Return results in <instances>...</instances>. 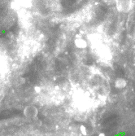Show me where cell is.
<instances>
[{"instance_id": "cell-8", "label": "cell", "mask_w": 135, "mask_h": 136, "mask_svg": "<svg viewBox=\"0 0 135 136\" xmlns=\"http://www.w3.org/2000/svg\"><path fill=\"white\" fill-rule=\"evenodd\" d=\"M134 38H135V36H134Z\"/></svg>"}, {"instance_id": "cell-4", "label": "cell", "mask_w": 135, "mask_h": 136, "mask_svg": "<svg viewBox=\"0 0 135 136\" xmlns=\"http://www.w3.org/2000/svg\"><path fill=\"white\" fill-rule=\"evenodd\" d=\"M127 86V81L124 78H117L115 81V87L117 89H123Z\"/></svg>"}, {"instance_id": "cell-3", "label": "cell", "mask_w": 135, "mask_h": 136, "mask_svg": "<svg viewBox=\"0 0 135 136\" xmlns=\"http://www.w3.org/2000/svg\"><path fill=\"white\" fill-rule=\"evenodd\" d=\"M74 45L78 49H86L88 46V41L83 38H77L74 40Z\"/></svg>"}, {"instance_id": "cell-5", "label": "cell", "mask_w": 135, "mask_h": 136, "mask_svg": "<svg viewBox=\"0 0 135 136\" xmlns=\"http://www.w3.org/2000/svg\"><path fill=\"white\" fill-rule=\"evenodd\" d=\"M80 131L83 135H85V136L87 135V130H86V126H85L84 125H82L80 126Z\"/></svg>"}, {"instance_id": "cell-6", "label": "cell", "mask_w": 135, "mask_h": 136, "mask_svg": "<svg viewBox=\"0 0 135 136\" xmlns=\"http://www.w3.org/2000/svg\"><path fill=\"white\" fill-rule=\"evenodd\" d=\"M35 91L37 93H40L42 91V87L41 86H36L35 87Z\"/></svg>"}, {"instance_id": "cell-1", "label": "cell", "mask_w": 135, "mask_h": 136, "mask_svg": "<svg viewBox=\"0 0 135 136\" xmlns=\"http://www.w3.org/2000/svg\"><path fill=\"white\" fill-rule=\"evenodd\" d=\"M132 0H116V7L120 11L126 12L130 9Z\"/></svg>"}, {"instance_id": "cell-2", "label": "cell", "mask_w": 135, "mask_h": 136, "mask_svg": "<svg viewBox=\"0 0 135 136\" xmlns=\"http://www.w3.org/2000/svg\"><path fill=\"white\" fill-rule=\"evenodd\" d=\"M38 111L37 109V108H35L33 105L27 106L24 109V115L27 118H34L38 116Z\"/></svg>"}, {"instance_id": "cell-7", "label": "cell", "mask_w": 135, "mask_h": 136, "mask_svg": "<svg viewBox=\"0 0 135 136\" xmlns=\"http://www.w3.org/2000/svg\"><path fill=\"white\" fill-rule=\"evenodd\" d=\"M99 136H105V135H104L103 133H100L99 135Z\"/></svg>"}]
</instances>
